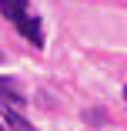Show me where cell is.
Listing matches in <instances>:
<instances>
[{
    "mask_svg": "<svg viewBox=\"0 0 127 131\" xmlns=\"http://www.w3.org/2000/svg\"><path fill=\"white\" fill-rule=\"evenodd\" d=\"M17 30L27 37L34 47H44V27H40V17H34V14H27L20 24H17Z\"/></svg>",
    "mask_w": 127,
    "mask_h": 131,
    "instance_id": "7a4b0ae2",
    "label": "cell"
},
{
    "mask_svg": "<svg viewBox=\"0 0 127 131\" xmlns=\"http://www.w3.org/2000/svg\"><path fill=\"white\" fill-rule=\"evenodd\" d=\"M0 64H4V50H0Z\"/></svg>",
    "mask_w": 127,
    "mask_h": 131,
    "instance_id": "277c9868",
    "label": "cell"
},
{
    "mask_svg": "<svg viewBox=\"0 0 127 131\" xmlns=\"http://www.w3.org/2000/svg\"><path fill=\"white\" fill-rule=\"evenodd\" d=\"M0 131H7V128H4V124H0Z\"/></svg>",
    "mask_w": 127,
    "mask_h": 131,
    "instance_id": "8992f818",
    "label": "cell"
},
{
    "mask_svg": "<svg viewBox=\"0 0 127 131\" xmlns=\"http://www.w3.org/2000/svg\"><path fill=\"white\" fill-rule=\"evenodd\" d=\"M0 114H4V121H7V128L10 131H37L27 118H23L17 108H13V104H10V97L4 94V91H0Z\"/></svg>",
    "mask_w": 127,
    "mask_h": 131,
    "instance_id": "6da1fadb",
    "label": "cell"
},
{
    "mask_svg": "<svg viewBox=\"0 0 127 131\" xmlns=\"http://www.w3.org/2000/svg\"><path fill=\"white\" fill-rule=\"evenodd\" d=\"M0 14L7 20H13V27L27 17V0H0Z\"/></svg>",
    "mask_w": 127,
    "mask_h": 131,
    "instance_id": "3957f363",
    "label": "cell"
},
{
    "mask_svg": "<svg viewBox=\"0 0 127 131\" xmlns=\"http://www.w3.org/2000/svg\"><path fill=\"white\" fill-rule=\"evenodd\" d=\"M124 101H127V88H124Z\"/></svg>",
    "mask_w": 127,
    "mask_h": 131,
    "instance_id": "5b68a950",
    "label": "cell"
}]
</instances>
